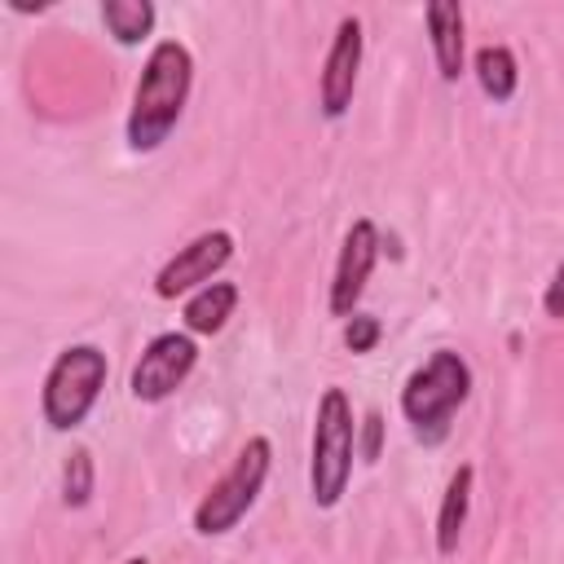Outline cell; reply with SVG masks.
I'll use <instances>...</instances> for the list:
<instances>
[{
  "label": "cell",
  "mask_w": 564,
  "mask_h": 564,
  "mask_svg": "<svg viewBox=\"0 0 564 564\" xmlns=\"http://www.w3.org/2000/svg\"><path fill=\"white\" fill-rule=\"evenodd\" d=\"M123 564H150V560H145V555H132V560H123Z\"/></svg>",
  "instance_id": "d6986e66"
},
{
  "label": "cell",
  "mask_w": 564,
  "mask_h": 564,
  "mask_svg": "<svg viewBox=\"0 0 564 564\" xmlns=\"http://www.w3.org/2000/svg\"><path fill=\"white\" fill-rule=\"evenodd\" d=\"M194 84V57L181 40H159L141 66V79L132 88V110H128V145L137 154L159 150L172 128L185 115Z\"/></svg>",
  "instance_id": "6da1fadb"
},
{
  "label": "cell",
  "mask_w": 564,
  "mask_h": 564,
  "mask_svg": "<svg viewBox=\"0 0 564 564\" xmlns=\"http://www.w3.org/2000/svg\"><path fill=\"white\" fill-rule=\"evenodd\" d=\"M471 70H476L480 93H485L489 101H498V106L511 101L516 88H520V66H516V53H511L507 44H485V48H476Z\"/></svg>",
  "instance_id": "4fadbf2b"
},
{
  "label": "cell",
  "mask_w": 564,
  "mask_h": 564,
  "mask_svg": "<svg viewBox=\"0 0 564 564\" xmlns=\"http://www.w3.org/2000/svg\"><path fill=\"white\" fill-rule=\"evenodd\" d=\"M194 366H198V344H194V335H189V330H163V335H154V339L141 348V357H137V366H132V379H128V392H132L137 401H145V405L167 401V397L189 379Z\"/></svg>",
  "instance_id": "8992f818"
},
{
  "label": "cell",
  "mask_w": 564,
  "mask_h": 564,
  "mask_svg": "<svg viewBox=\"0 0 564 564\" xmlns=\"http://www.w3.org/2000/svg\"><path fill=\"white\" fill-rule=\"evenodd\" d=\"M471 480H476V467L463 463L445 494H441V511H436V551L441 555H454L458 551V538H463V524H467V511H471Z\"/></svg>",
  "instance_id": "7c38bea8"
},
{
  "label": "cell",
  "mask_w": 564,
  "mask_h": 564,
  "mask_svg": "<svg viewBox=\"0 0 564 564\" xmlns=\"http://www.w3.org/2000/svg\"><path fill=\"white\" fill-rule=\"evenodd\" d=\"M93 485H97L93 454L88 449H70L66 463H62V502L66 507H88L93 502Z\"/></svg>",
  "instance_id": "9a60e30c"
},
{
  "label": "cell",
  "mask_w": 564,
  "mask_h": 564,
  "mask_svg": "<svg viewBox=\"0 0 564 564\" xmlns=\"http://www.w3.org/2000/svg\"><path fill=\"white\" fill-rule=\"evenodd\" d=\"M379 229L375 220H352L344 242H339V256H335V273H330V295H326V308L335 317H352L357 313V300L366 295V282L379 264Z\"/></svg>",
  "instance_id": "ba28073f"
},
{
  "label": "cell",
  "mask_w": 564,
  "mask_h": 564,
  "mask_svg": "<svg viewBox=\"0 0 564 564\" xmlns=\"http://www.w3.org/2000/svg\"><path fill=\"white\" fill-rule=\"evenodd\" d=\"M352 454H357V419L344 388H326L317 397L313 419V454H308V494L322 511L339 507L352 480Z\"/></svg>",
  "instance_id": "3957f363"
},
{
  "label": "cell",
  "mask_w": 564,
  "mask_h": 564,
  "mask_svg": "<svg viewBox=\"0 0 564 564\" xmlns=\"http://www.w3.org/2000/svg\"><path fill=\"white\" fill-rule=\"evenodd\" d=\"M467 397H471V366L463 361V352L436 348L423 366H414L410 379L401 383V414L414 441L441 445Z\"/></svg>",
  "instance_id": "7a4b0ae2"
},
{
  "label": "cell",
  "mask_w": 564,
  "mask_h": 564,
  "mask_svg": "<svg viewBox=\"0 0 564 564\" xmlns=\"http://www.w3.org/2000/svg\"><path fill=\"white\" fill-rule=\"evenodd\" d=\"M379 335H383V326H379V317H370V313H352V317L344 322V348H348V352H370V348L379 344Z\"/></svg>",
  "instance_id": "2e32d148"
},
{
  "label": "cell",
  "mask_w": 564,
  "mask_h": 564,
  "mask_svg": "<svg viewBox=\"0 0 564 564\" xmlns=\"http://www.w3.org/2000/svg\"><path fill=\"white\" fill-rule=\"evenodd\" d=\"M234 308H238V286L225 282V278H216V282L198 286L185 300L181 317H185V330L189 335H216V330H225V322L234 317Z\"/></svg>",
  "instance_id": "8fae6325"
},
{
  "label": "cell",
  "mask_w": 564,
  "mask_h": 564,
  "mask_svg": "<svg viewBox=\"0 0 564 564\" xmlns=\"http://www.w3.org/2000/svg\"><path fill=\"white\" fill-rule=\"evenodd\" d=\"M542 308H546L551 317H560V322H564V260H560V269H555V278L546 282V295H542Z\"/></svg>",
  "instance_id": "ac0fdd59"
},
{
  "label": "cell",
  "mask_w": 564,
  "mask_h": 564,
  "mask_svg": "<svg viewBox=\"0 0 564 564\" xmlns=\"http://www.w3.org/2000/svg\"><path fill=\"white\" fill-rule=\"evenodd\" d=\"M229 260H234V234H229V229H207V234H198L194 242H185V247L159 269L154 295H159V300H176V295H185V291H198V286H207Z\"/></svg>",
  "instance_id": "9c48e42d"
},
{
  "label": "cell",
  "mask_w": 564,
  "mask_h": 564,
  "mask_svg": "<svg viewBox=\"0 0 564 564\" xmlns=\"http://www.w3.org/2000/svg\"><path fill=\"white\" fill-rule=\"evenodd\" d=\"M106 375H110V361H106V352L97 344L62 348L53 357V366L44 375V392H40L44 423L53 432H75L93 414V405H97V397L106 388Z\"/></svg>",
  "instance_id": "277c9868"
},
{
  "label": "cell",
  "mask_w": 564,
  "mask_h": 564,
  "mask_svg": "<svg viewBox=\"0 0 564 564\" xmlns=\"http://www.w3.org/2000/svg\"><path fill=\"white\" fill-rule=\"evenodd\" d=\"M427 35H432V57L445 84H454L463 75V57H467V22H463V4L458 0H432L427 4Z\"/></svg>",
  "instance_id": "30bf717a"
},
{
  "label": "cell",
  "mask_w": 564,
  "mask_h": 564,
  "mask_svg": "<svg viewBox=\"0 0 564 564\" xmlns=\"http://www.w3.org/2000/svg\"><path fill=\"white\" fill-rule=\"evenodd\" d=\"M361 48H366L361 18L344 13L339 26H335V40L326 48L322 75H317V106H322L326 119H344L348 115L352 93H357V75H361Z\"/></svg>",
  "instance_id": "52a82bcc"
},
{
  "label": "cell",
  "mask_w": 564,
  "mask_h": 564,
  "mask_svg": "<svg viewBox=\"0 0 564 564\" xmlns=\"http://www.w3.org/2000/svg\"><path fill=\"white\" fill-rule=\"evenodd\" d=\"M269 467H273V445H269V436H251V441L238 449L234 467L198 498V507H194V533L220 538V533L238 529V520L256 507V498H260V489H264V480H269Z\"/></svg>",
  "instance_id": "5b68a950"
},
{
  "label": "cell",
  "mask_w": 564,
  "mask_h": 564,
  "mask_svg": "<svg viewBox=\"0 0 564 564\" xmlns=\"http://www.w3.org/2000/svg\"><path fill=\"white\" fill-rule=\"evenodd\" d=\"M379 449H383V414L370 410L361 419V463H379Z\"/></svg>",
  "instance_id": "e0dca14e"
},
{
  "label": "cell",
  "mask_w": 564,
  "mask_h": 564,
  "mask_svg": "<svg viewBox=\"0 0 564 564\" xmlns=\"http://www.w3.org/2000/svg\"><path fill=\"white\" fill-rule=\"evenodd\" d=\"M154 4L150 0H106L101 4V22H106V31L115 35V44H123V48H132V44H141L150 31H154Z\"/></svg>",
  "instance_id": "5bb4252c"
}]
</instances>
